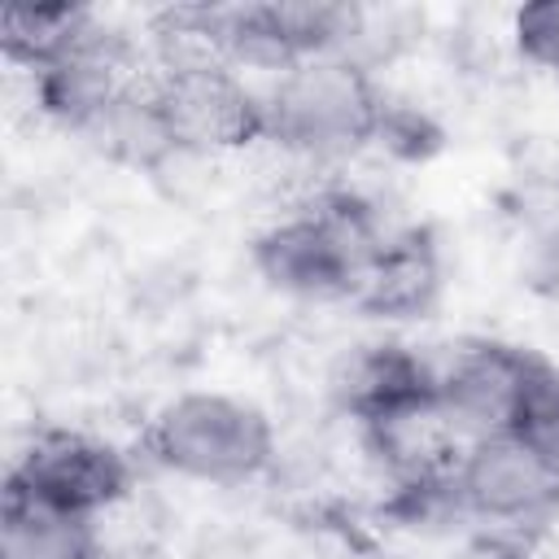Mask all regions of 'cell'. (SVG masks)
Here are the masks:
<instances>
[{
	"mask_svg": "<svg viewBox=\"0 0 559 559\" xmlns=\"http://www.w3.org/2000/svg\"><path fill=\"white\" fill-rule=\"evenodd\" d=\"M92 26L96 17L83 4H9L0 13V52L9 66L39 74L61 61Z\"/></svg>",
	"mask_w": 559,
	"mask_h": 559,
	"instance_id": "12",
	"label": "cell"
},
{
	"mask_svg": "<svg viewBox=\"0 0 559 559\" xmlns=\"http://www.w3.org/2000/svg\"><path fill=\"white\" fill-rule=\"evenodd\" d=\"M266 140L297 157H349L384 135L389 100L354 52H328L280 70L266 87Z\"/></svg>",
	"mask_w": 559,
	"mask_h": 559,
	"instance_id": "1",
	"label": "cell"
},
{
	"mask_svg": "<svg viewBox=\"0 0 559 559\" xmlns=\"http://www.w3.org/2000/svg\"><path fill=\"white\" fill-rule=\"evenodd\" d=\"M380 214L354 192H328L253 240L258 275L301 301H354L367 258L384 240Z\"/></svg>",
	"mask_w": 559,
	"mask_h": 559,
	"instance_id": "2",
	"label": "cell"
},
{
	"mask_svg": "<svg viewBox=\"0 0 559 559\" xmlns=\"http://www.w3.org/2000/svg\"><path fill=\"white\" fill-rule=\"evenodd\" d=\"M441 297V249L424 227H389L354 288L371 319H424Z\"/></svg>",
	"mask_w": 559,
	"mask_h": 559,
	"instance_id": "10",
	"label": "cell"
},
{
	"mask_svg": "<svg viewBox=\"0 0 559 559\" xmlns=\"http://www.w3.org/2000/svg\"><path fill=\"white\" fill-rule=\"evenodd\" d=\"M515 48L528 66L559 74V0H533L511 17Z\"/></svg>",
	"mask_w": 559,
	"mask_h": 559,
	"instance_id": "13",
	"label": "cell"
},
{
	"mask_svg": "<svg viewBox=\"0 0 559 559\" xmlns=\"http://www.w3.org/2000/svg\"><path fill=\"white\" fill-rule=\"evenodd\" d=\"M332 402L358 424H380L389 415L437 402V362L402 341H362L341 354L332 371Z\"/></svg>",
	"mask_w": 559,
	"mask_h": 559,
	"instance_id": "9",
	"label": "cell"
},
{
	"mask_svg": "<svg viewBox=\"0 0 559 559\" xmlns=\"http://www.w3.org/2000/svg\"><path fill=\"white\" fill-rule=\"evenodd\" d=\"M0 559H105V546H100L96 520L61 511L4 480Z\"/></svg>",
	"mask_w": 559,
	"mask_h": 559,
	"instance_id": "11",
	"label": "cell"
},
{
	"mask_svg": "<svg viewBox=\"0 0 559 559\" xmlns=\"http://www.w3.org/2000/svg\"><path fill=\"white\" fill-rule=\"evenodd\" d=\"M450 493L463 520L493 528H537L559 515V463L524 432L480 437L463 450Z\"/></svg>",
	"mask_w": 559,
	"mask_h": 559,
	"instance_id": "5",
	"label": "cell"
},
{
	"mask_svg": "<svg viewBox=\"0 0 559 559\" xmlns=\"http://www.w3.org/2000/svg\"><path fill=\"white\" fill-rule=\"evenodd\" d=\"M4 480L61 511L100 520L135 489V459L122 445L79 428H39Z\"/></svg>",
	"mask_w": 559,
	"mask_h": 559,
	"instance_id": "7",
	"label": "cell"
},
{
	"mask_svg": "<svg viewBox=\"0 0 559 559\" xmlns=\"http://www.w3.org/2000/svg\"><path fill=\"white\" fill-rule=\"evenodd\" d=\"M520 432H524L528 441H537V445L559 463V367H555V371L546 376V384L537 389V397H533V406H528Z\"/></svg>",
	"mask_w": 559,
	"mask_h": 559,
	"instance_id": "14",
	"label": "cell"
},
{
	"mask_svg": "<svg viewBox=\"0 0 559 559\" xmlns=\"http://www.w3.org/2000/svg\"><path fill=\"white\" fill-rule=\"evenodd\" d=\"M35 79V105L66 131L74 135H92L96 122L127 96L135 92L144 79L135 70V48L122 31L109 26H92L61 61H52L48 70L31 74Z\"/></svg>",
	"mask_w": 559,
	"mask_h": 559,
	"instance_id": "8",
	"label": "cell"
},
{
	"mask_svg": "<svg viewBox=\"0 0 559 559\" xmlns=\"http://www.w3.org/2000/svg\"><path fill=\"white\" fill-rule=\"evenodd\" d=\"M148 92H153V109L170 153L218 157V153H240L266 140L262 87L249 83L227 61L162 66L148 79Z\"/></svg>",
	"mask_w": 559,
	"mask_h": 559,
	"instance_id": "4",
	"label": "cell"
},
{
	"mask_svg": "<svg viewBox=\"0 0 559 559\" xmlns=\"http://www.w3.org/2000/svg\"><path fill=\"white\" fill-rule=\"evenodd\" d=\"M555 362L511 341H467L450 362L437 367V402L450 424L467 437H502L520 432L537 389Z\"/></svg>",
	"mask_w": 559,
	"mask_h": 559,
	"instance_id": "6",
	"label": "cell"
},
{
	"mask_svg": "<svg viewBox=\"0 0 559 559\" xmlns=\"http://www.w3.org/2000/svg\"><path fill=\"white\" fill-rule=\"evenodd\" d=\"M144 454L197 485H249L275 463V424L249 397L192 389L148 419Z\"/></svg>",
	"mask_w": 559,
	"mask_h": 559,
	"instance_id": "3",
	"label": "cell"
}]
</instances>
